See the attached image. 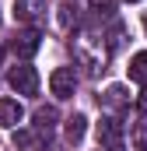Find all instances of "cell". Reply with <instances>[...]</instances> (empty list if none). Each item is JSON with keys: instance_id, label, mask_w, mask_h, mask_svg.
Returning <instances> with one entry per match:
<instances>
[{"instance_id": "1", "label": "cell", "mask_w": 147, "mask_h": 151, "mask_svg": "<svg viewBox=\"0 0 147 151\" xmlns=\"http://www.w3.org/2000/svg\"><path fill=\"white\" fill-rule=\"evenodd\" d=\"M46 11L49 4L46 0H14V18L28 28H42L46 25Z\"/></svg>"}, {"instance_id": "9", "label": "cell", "mask_w": 147, "mask_h": 151, "mask_svg": "<svg viewBox=\"0 0 147 151\" xmlns=\"http://www.w3.org/2000/svg\"><path fill=\"white\" fill-rule=\"evenodd\" d=\"M14 148H21V151H42V134H39V130H18V134H14Z\"/></svg>"}, {"instance_id": "6", "label": "cell", "mask_w": 147, "mask_h": 151, "mask_svg": "<svg viewBox=\"0 0 147 151\" xmlns=\"http://www.w3.org/2000/svg\"><path fill=\"white\" fill-rule=\"evenodd\" d=\"M21 116H25V109L18 99H0V127H18Z\"/></svg>"}, {"instance_id": "19", "label": "cell", "mask_w": 147, "mask_h": 151, "mask_svg": "<svg viewBox=\"0 0 147 151\" xmlns=\"http://www.w3.org/2000/svg\"><path fill=\"white\" fill-rule=\"evenodd\" d=\"M130 4H137V0H130Z\"/></svg>"}, {"instance_id": "7", "label": "cell", "mask_w": 147, "mask_h": 151, "mask_svg": "<svg viewBox=\"0 0 147 151\" xmlns=\"http://www.w3.org/2000/svg\"><path fill=\"white\" fill-rule=\"evenodd\" d=\"M84 130H88V116L74 113L70 119H67V127H63V137H67L70 144H81V141H84Z\"/></svg>"}, {"instance_id": "18", "label": "cell", "mask_w": 147, "mask_h": 151, "mask_svg": "<svg viewBox=\"0 0 147 151\" xmlns=\"http://www.w3.org/2000/svg\"><path fill=\"white\" fill-rule=\"evenodd\" d=\"M112 151H123V148H112Z\"/></svg>"}, {"instance_id": "14", "label": "cell", "mask_w": 147, "mask_h": 151, "mask_svg": "<svg viewBox=\"0 0 147 151\" xmlns=\"http://www.w3.org/2000/svg\"><path fill=\"white\" fill-rule=\"evenodd\" d=\"M137 109H140V116H147V91H140V99H137Z\"/></svg>"}, {"instance_id": "11", "label": "cell", "mask_w": 147, "mask_h": 151, "mask_svg": "<svg viewBox=\"0 0 147 151\" xmlns=\"http://www.w3.org/2000/svg\"><path fill=\"white\" fill-rule=\"evenodd\" d=\"M102 102H105V106H112V109H123V106H126V91H123V84H112V88H105Z\"/></svg>"}, {"instance_id": "5", "label": "cell", "mask_w": 147, "mask_h": 151, "mask_svg": "<svg viewBox=\"0 0 147 151\" xmlns=\"http://www.w3.org/2000/svg\"><path fill=\"white\" fill-rule=\"evenodd\" d=\"M39 46H42V32H39V28H25V32H18V35H14V42H11L14 56H21V60L35 56Z\"/></svg>"}, {"instance_id": "8", "label": "cell", "mask_w": 147, "mask_h": 151, "mask_svg": "<svg viewBox=\"0 0 147 151\" xmlns=\"http://www.w3.org/2000/svg\"><path fill=\"white\" fill-rule=\"evenodd\" d=\"M130 81L147 88V49H140V53L130 56Z\"/></svg>"}, {"instance_id": "16", "label": "cell", "mask_w": 147, "mask_h": 151, "mask_svg": "<svg viewBox=\"0 0 147 151\" xmlns=\"http://www.w3.org/2000/svg\"><path fill=\"white\" fill-rule=\"evenodd\" d=\"M144 28H147V11H144Z\"/></svg>"}, {"instance_id": "13", "label": "cell", "mask_w": 147, "mask_h": 151, "mask_svg": "<svg viewBox=\"0 0 147 151\" xmlns=\"http://www.w3.org/2000/svg\"><path fill=\"white\" fill-rule=\"evenodd\" d=\"M60 25H63V28L77 25V7H70V4H63V7H60Z\"/></svg>"}, {"instance_id": "15", "label": "cell", "mask_w": 147, "mask_h": 151, "mask_svg": "<svg viewBox=\"0 0 147 151\" xmlns=\"http://www.w3.org/2000/svg\"><path fill=\"white\" fill-rule=\"evenodd\" d=\"M137 151H147V144H137Z\"/></svg>"}, {"instance_id": "12", "label": "cell", "mask_w": 147, "mask_h": 151, "mask_svg": "<svg viewBox=\"0 0 147 151\" xmlns=\"http://www.w3.org/2000/svg\"><path fill=\"white\" fill-rule=\"evenodd\" d=\"M91 14L102 18V21H112L116 18V0H91Z\"/></svg>"}, {"instance_id": "10", "label": "cell", "mask_w": 147, "mask_h": 151, "mask_svg": "<svg viewBox=\"0 0 147 151\" xmlns=\"http://www.w3.org/2000/svg\"><path fill=\"white\" fill-rule=\"evenodd\" d=\"M53 127H56V109H53V106H42L35 113V130L39 134H49Z\"/></svg>"}, {"instance_id": "4", "label": "cell", "mask_w": 147, "mask_h": 151, "mask_svg": "<svg viewBox=\"0 0 147 151\" xmlns=\"http://www.w3.org/2000/svg\"><path fill=\"white\" fill-rule=\"evenodd\" d=\"M49 88H53L56 99H74V88H77L74 67H56V70L49 74Z\"/></svg>"}, {"instance_id": "17", "label": "cell", "mask_w": 147, "mask_h": 151, "mask_svg": "<svg viewBox=\"0 0 147 151\" xmlns=\"http://www.w3.org/2000/svg\"><path fill=\"white\" fill-rule=\"evenodd\" d=\"M0 56H4V46H0Z\"/></svg>"}, {"instance_id": "3", "label": "cell", "mask_w": 147, "mask_h": 151, "mask_svg": "<svg viewBox=\"0 0 147 151\" xmlns=\"http://www.w3.org/2000/svg\"><path fill=\"white\" fill-rule=\"evenodd\" d=\"M7 84L18 91V95H39V74L32 63H18L11 74H7Z\"/></svg>"}, {"instance_id": "2", "label": "cell", "mask_w": 147, "mask_h": 151, "mask_svg": "<svg viewBox=\"0 0 147 151\" xmlns=\"http://www.w3.org/2000/svg\"><path fill=\"white\" fill-rule=\"evenodd\" d=\"M95 134H98V148H123V137H126V127L116 119V116H102L98 119V127H95Z\"/></svg>"}]
</instances>
